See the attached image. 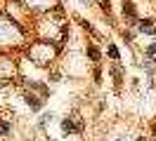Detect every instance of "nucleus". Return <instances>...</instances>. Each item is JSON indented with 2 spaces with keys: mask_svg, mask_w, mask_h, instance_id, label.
<instances>
[{
  "mask_svg": "<svg viewBox=\"0 0 156 141\" xmlns=\"http://www.w3.org/2000/svg\"><path fill=\"white\" fill-rule=\"evenodd\" d=\"M26 103H29L33 111H40V106H43V101H40V99H36L33 94H26Z\"/></svg>",
  "mask_w": 156,
  "mask_h": 141,
  "instance_id": "obj_1",
  "label": "nucleus"
},
{
  "mask_svg": "<svg viewBox=\"0 0 156 141\" xmlns=\"http://www.w3.org/2000/svg\"><path fill=\"white\" fill-rule=\"evenodd\" d=\"M140 31H144L149 35H154V26H151V19H144V21H140Z\"/></svg>",
  "mask_w": 156,
  "mask_h": 141,
  "instance_id": "obj_2",
  "label": "nucleus"
},
{
  "mask_svg": "<svg viewBox=\"0 0 156 141\" xmlns=\"http://www.w3.org/2000/svg\"><path fill=\"white\" fill-rule=\"evenodd\" d=\"M62 129L66 132V134H71V132H76V129H78V125H73L71 120H64V122H62Z\"/></svg>",
  "mask_w": 156,
  "mask_h": 141,
  "instance_id": "obj_3",
  "label": "nucleus"
},
{
  "mask_svg": "<svg viewBox=\"0 0 156 141\" xmlns=\"http://www.w3.org/2000/svg\"><path fill=\"white\" fill-rule=\"evenodd\" d=\"M123 12H126L128 17H135V7H133V2H130V0L123 2Z\"/></svg>",
  "mask_w": 156,
  "mask_h": 141,
  "instance_id": "obj_4",
  "label": "nucleus"
},
{
  "mask_svg": "<svg viewBox=\"0 0 156 141\" xmlns=\"http://www.w3.org/2000/svg\"><path fill=\"white\" fill-rule=\"evenodd\" d=\"M109 56H111V59H118V49H116L114 45L109 47Z\"/></svg>",
  "mask_w": 156,
  "mask_h": 141,
  "instance_id": "obj_5",
  "label": "nucleus"
},
{
  "mask_svg": "<svg viewBox=\"0 0 156 141\" xmlns=\"http://www.w3.org/2000/svg\"><path fill=\"white\" fill-rule=\"evenodd\" d=\"M10 132V125L7 122H0V134H7Z\"/></svg>",
  "mask_w": 156,
  "mask_h": 141,
  "instance_id": "obj_6",
  "label": "nucleus"
},
{
  "mask_svg": "<svg viewBox=\"0 0 156 141\" xmlns=\"http://www.w3.org/2000/svg\"><path fill=\"white\" fill-rule=\"evenodd\" d=\"M90 56H92L95 61H97V59H99V52H97V49H95V47H90Z\"/></svg>",
  "mask_w": 156,
  "mask_h": 141,
  "instance_id": "obj_7",
  "label": "nucleus"
},
{
  "mask_svg": "<svg viewBox=\"0 0 156 141\" xmlns=\"http://www.w3.org/2000/svg\"><path fill=\"white\" fill-rule=\"evenodd\" d=\"M149 54H156V42H154V45H149Z\"/></svg>",
  "mask_w": 156,
  "mask_h": 141,
  "instance_id": "obj_8",
  "label": "nucleus"
}]
</instances>
